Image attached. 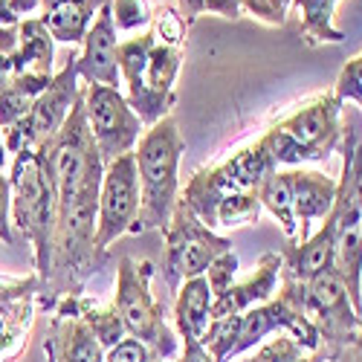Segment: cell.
Masks as SVG:
<instances>
[{"label":"cell","mask_w":362,"mask_h":362,"mask_svg":"<svg viewBox=\"0 0 362 362\" xmlns=\"http://www.w3.org/2000/svg\"><path fill=\"white\" fill-rule=\"evenodd\" d=\"M273 171H279V165L258 136L255 142L229 154L223 163L194 171L180 200L209 229L252 226L261 218L258 189Z\"/></svg>","instance_id":"cell-1"},{"label":"cell","mask_w":362,"mask_h":362,"mask_svg":"<svg viewBox=\"0 0 362 362\" xmlns=\"http://www.w3.org/2000/svg\"><path fill=\"white\" fill-rule=\"evenodd\" d=\"M273 334H290L305 351H319V334L305 310V281L293 279L287 269H281V281L273 298L250 308L247 313L212 319L200 342L218 362H229Z\"/></svg>","instance_id":"cell-2"},{"label":"cell","mask_w":362,"mask_h":362,"mask_svg":"<svg viewBox=\"0 0 362 362\" xmlns=\"http://www.w3.org/2000/svg\"><path fill=\"white\" fill-rule=\"evenodd\" d=\"M186 47L165 44L154 33L119 41V76L128 87V105L142 119V125L151 128L160 119L171 116L174 107V81L183 64Z\"/></svg>","instance_id":"cell-3"},{"label":"cell","mask_w":362,"mask_h":362,"mask_svg":"<svg viewBox=\"0 0 362 362\" xmlns=\"http://www.w3.org/2000/svg\"><path fill=\"white\" fill-rule=\"evenodd\" d=\"M186 139L177 128V119L165 116L151 125L134 148L139 177V221L136 232L165 229L180 200V160Z\"/></svg>","instance_id":"cell-4"},{"label":"cell","mask_w":362,"mask_h":362,"mask_svg":"<svg viewBox=\"0 0 362 362\" xmlns=\"http://www.w3.org/2000/svg\"><path fill=\"white\" fill-rule=\"evenodd\" d=\"M337 93H316L301 102L293 113L264 131V145L273 154L276 165L298 168L305 163H325L342 145L345 122Z\"/></svg>","instance_id":"cell-5"},{"label":"cell","mask_w":362,"mask_h":362,"mask_svg":"<svg viewBox=\"0 0 362 362\" xmlns=\"http://www.w3.org/2000/svg\"><path fill=\"white\" fill-rule=\"evenodd\" d=\"M339 148L345 160L337 203L330 209V218L337 223L334 267L345 281L354 310L362 316V134H356L351 122L345 125Z\"/></svg>","instance_id":"cell-6"},{"label":"cell","mask_w":362,"mask_h":362,"mask_svg":"<svg viewBox=\"0 0 362 362\" xmlns=\"http://www.w3.org/2000/svg\"><path fill=\"white\" fill-rule=\"evenodd\" d=\"M9 186H12V223L33 244L38 281L44 287L49 279V264H52L55 189H52V180L41 163L38 151H21V154H15Z\"/></svg>","instance_id":"cell-7"},{"label":"cell","mask_w":362,"mask_h":362,"mask_svg":"<svg viewBox=\"0 0 362 362\" xmlns=\"http://www.w3.org/2000/svg\"><path fill=\"white\" fill-rule=\"evenodd\" d=\"M116 298L113 308L122 316L128 337L145 342L160 362L177 354V330L165 322L163 305L151 293V279H154V261H134L122 255L116 264Z\"/></svg>","instance_id":"cell-8"},{"label":"cell","mask_w":362,"mask_h":362,"mask_svg":"<svg viewBox=\"0 0 362 362\" xmlns=\"http://www.w3.org/2000/svg\"><path fill=\"white\" fill-rule=\"evenodd\" d=\"M163 235H165L163 276L174 293L186 279L203 276L218 255L232 250V240L218 235L215 229H209L183 200H177Z\"/></svg>","instance_id":"cell-9"},{"label":"cell","mask_w":362,"mask_h":362,"mask_svg":"<svg viewBox=\"0 0 362 362\" xmlns=\"http://www.w3.org/2000/svg\"><path fill=\"white\" fill-rule=\"evenodd\" d=\"M305 310L319 334V348L330 362H337L348 351L362 319L351 305L337 267H327L316 279L305 281Z\"/></svg>","instance_id":"cell-10"},{"label":"cell","mask_w":362,"mask_h":362,"mask_svg":"<svg viewBox=\"0 0 362 362\" xmlns=\"http://www.w3.org/2000/svg\"><path fill=\"white\" fill-rule=\"evenodd\" d=\"M136 221H139V177L131 151V154H122L105 165L99 186V212H96V247L107 252L122 235H139Z\"/></svg>","instance_id":"cell-11"},{"label":"cell","mask_w":362,"mask_h":362,"mask_svg":"<svg viewBox=\"0 0 362 362\" xmlns=\"http://www.w3.org/2000/svg\"><path fill=\"white\" fill-rule=\"evenodd\" d=\"M84 105H87V125L96 139L102 163L107 165L116 157L131 154L145 134V125L128 105V99L116 87L84 84Z\"/></svg>","instance_id":"cell-12"},{"label":"cell","mask_w":362,"mask_h":362,"mask_svg":"<svg viewBox=\"0 0 362 362\" xmlns=\"http://www.w3.org/2000/svg\"><path fill=\"white\" fill-rule=\"evenodd\" d=\"M78 90H81L78 58H70V62L52 76L49 87L33 102V110L26 113L29 128H33V136H35V151H44L52 145V139L64 128L67 116L78 99Z\"/></svg>","instance_id":"cell-13"},{"label":"cell","mask_w":362,"mask_h":362,"mask_svg":"<svg viewBox=\"0 0 362 362\" xmlns=\"http://www.w3.org/2000/svg\"><path fill=\"white\" fill-rule=\"evenodd\" d=\"M81 44L84 49L78 55V78L84 84H105L119 90V84H122V76H119V38L107 0L96 12Z\"/></svg>","instance_id":"cell-14"},{"label":"cell","mask_w":362,"mask_h":362,"mask_svg":"<svg viewBox=\"0 0 362 362\" xmlns=\"http://www.w3.org/2000/svg\"><path fill=\"white\" fill-rule=\"evenodd\" d=\"M287 183H290V194H293V212L298 221V238L308 240L313 235L310 232L313 223H322L330 215V209H334L339 180L298 165V168H287Z\"/></svg>","instance_id":"cell-15"},{"label":"cell","mask_w":362,"mask_h":362,"mask_svg":"<svg viewBox=\"0 0 362 362\" xmlns=\"http://www.w3.org/2000/svg\"><path fill=\"white\" fill-rule=\"evenodd\" d=\"M281 269H284L281 255H276V252L261 255V261H258V267L252 269L250 279L235 281L226 293H221V296L212 301V319L247 313L250 308L269 301V298L276 296V290H279Z\"/></svg>","instance_id":"cell-16"},{"label":"cell","mask_w":362,"mask_h":362,"mask_svg":"<svg viewBox=\"0 0 362 362\" xmlns=\"http://www.w3.org/2000/svg\"><path fill=\"white\" fill-rule=\"evenodd\" d=\"M47 362H105V348L78 316L58 313L49 319V334L44 339Z\"/></svg>","instance_id":"cell-17"},{"label":"cell","mask_w":362,"mask_h":362,"mask_svg":"<svg viewBox=\"0 0 362 362\" xmlns=\"http://www.w3.org/2000/svg\"><path fill=\"white\" fill-rule=\"evenodd\" d=\"M334 252H337V223L334 218H325L319 232H313L308 240L290 247L281 261H284V269L298 279V281H310L316 279L319 273H325L327 267H334Z\"/></svg>","instance_id":"cell-18"},{"label":"cell","mask_w":362,"mask_h":362,"mask_svg":"<svg viewBox=\"0 0 362 362\" xmlns=\"http://www.w3.org/2000/svg\"><path fill=\"white\" fill-rule=\"evenodd\" d=\"M212 287H209L206 276L186 279L177 287L174 298V330L180 339H203L209 322H212Z\"/></svg>","instance_id":"cell-19"},{"label":"cell","mask_w":362,"mask_h":362,"mask_svg":"<svg viewBox=\"0 0 362 362\" xmlns=\"http://www.w3.org/2000/svg\"><path fill=\"white\" fill-rule=\"evenodd\" d=\"M55 310H58V313H73V316H78L90 330H93V337L99 339V345H102L105 351H110L113 345H119V342L128 337V330H125V325H122V316L116 313L113 305H110V308H99L96 301H90L87 296H67V298L58 301Z\"/></svg>","instance_id":"cell-20"},{"label":"cell","mask_w":362,"mask_h":362,"mask_svg":"<svg viewBox=\"0 0 362 362\" xmlns=\"http://www.w3.org/2000/svg\"><path fill=\"white\" fill-rule=\"evenodd\" d=\"M52 35L41 18L21 21V44L12 55V67L18 73H38V76H55L52 73Z\"/></svg>","instance_id":"cell-21"},{"label":"cell","mask_w":362,"mask_h":362,"mask_svg":"<svg viewBox=\"0 0 362 362\" xmlns=\"http://www.w3.org/2000/svg\"><path fill=\"white\" fill-rule=\"evenodd\" d=\"M339 0H293V9L301 21V38L308 47L342 44L345 33L337 26Z\"/></svg>","instance_id":"cell-22"},{"label":"cell","mask_w":362,"mask_h":362,"mask_svg":"<svg viewBox=\"0 0 362 362\" xmlns=\"http://www.w3.org/2000/svg\"><path fill=\"white\" fill-rule=\"evenodd\" d=\"M258 203L281 223V232L296 247L301 238H298V221L293 212V194H290V183H287V171H273L264 180L261 189H258Z\"/></svg>","instance_id":"cell-23"},{"label":"cell","mask_w":362,"mask_h":362,"mask_svg":"<svg viewBox=\"0 0 362 362\" xmlns=\"http://www.w3.org/2000/svg\"><path fill=\"white\" fill-rule=\"evenodd\" d=\"M110 6V15H113V23L116 29L122 33H134L139 26H151V9L148 0H107Z\"/></svg>","instance_id":"cell-24"},{"label":"cell","mask_w":362,"mask_h":362,"mask_svg":"<svg viewBox=\"0 0 362 362\" xmlns=\"http://www.w3.org/2000/svg\"><path fill=\"white\" fill-rule=\"evenodd\" d=\"M301 348L290 334H276V339H267V342H261V348L252 354V356H247V359H240V362H290L293 356H298Z\"/></svg>","instance_id":"cell-25"},{"label":"cell","mask_w":362,"mask_h":362,"mask_svg":"<svg viewBox=\"0 0 362 362\" xmlns=\"http://www.w3.org/2000/svg\"><path fill=\"white\" fill-rule=\"evenodd\" d=\"M334 93H337L339 102H356L362 107V52L354 55L351 62L339 70Z\"/></svg>","instance_id":"cell-26"},{"label":"cell","mask_w":362,"mask_h":362,"mask_svg":"<svg viewBox=\"0 0 362 362\" xmlns=\"http://www.w3.org/2000/svg\"><path fill=\"white\" fill-rule=\"evenodd\" d=\"M206 281H209V287H212V296L218 298L221 293H226L232 284H235V276H238V255L229 250V252H223V255H218L212 264H209V269H206Z\"/></svg>","instance_id":"cell-27"},{"label":"cell","mask_w":362,"mask_h":362,"mask_svg":"<svg viewBox=\"0 0 362 362\" xmlns=\"http://www.w3.org/2000/svg\"><path fill=\"white\" fill-rule=\"evenodd\" d=\"M157 356L151 354V348L134 337H125L119 345L105 351V362H154Z\"/></svg>","instance_id":"cell-28"},{"label":"cell","mask_w":362,"mask_h":362,"mask_svg":"<svg viewBox=\"0 0 362 362\" xmlns=\"http://www.w3.org/2000/svg\"><path fill=\"white\" fill-rule=\"evenodd\" d=\"M0 240L12 244V186L0 171Z\"/></svg>","instance_id":"cell-29"},{"label":"cell","mask_w":362,"mask_h":362,"mask_svg":"<svg viewBox=\"0 0 362 362\" xmlns=\"http://www.w3.org/2000/svg\"><path fill=\"white\" fill-rule=\"evenodd\" d=\"M240 9L250 12V15L258 18V21H264V23H269V26H281V23H284V21L276 15V9L269 6V0H240Z\"/></svg>","instance_id":"cell-30"},{"label":"cell","mask_w":362,"mask_h":362,"mask_svg":"<svg viewBox=\"0 0 362 362\" xmlns=\"http://www.w3.org/2000/svg\"><path fill=\"white\" fill-rule=\"evenodd\" d=\"M203 12L226 18V21H238L240 15H244V9H240V0H203Z\"/></svg>","instance_id":"cell-31"},{"label":"cell","mask_w":362,"mask_h":362,"mask_svg":"<svg viewBox=\"0 0 362 362\" xmlns=\"http://www.w3.org/2000/svg\"><path fill=\"white\" fill-rule=\"evenodd\" d=\"M177 362H218L212 354H209V348L197 339H183V354H180Z\"/></svg>","instance_id":"cell-32"},{"label":"cell","mask_w":362,"mask_h":362,"mask_svg":"<svg viewBox=\"0 0 362 362\" xmlns=\"http://www.w3.org/2000/svg\"><path fill=\"white\" fill-rule=\"evenodd\" d=\"M9 9H12V15H15L18 21H26L33 12H44L41 0H9Z\"/></svg>","instance_id":"cell-33"},{"label":"cell","mask_w":362,"mask_h":362,"mask_svg":"<svg viewBox=\"0 0 362 362\" xmlns=\"http://www.w3.org/2000/svg\"><path fill=\"white\" fill-rule=\"evenodd\" d=\"M174 6L180 15H183L186 23H194L203 15V0H174Z\"/></svg>","instance_id":"cell-34"},{"label":"cell","mask_w":362,"mask_h":362,"mask_svg":"<svg viewBox=\"0 0 362 362\" xmlns=\"http://www.w3.org/2000/svg\"><path fill=\"white\" fill-rule=\"evenodd\" d=\"M348 351H351L354 362H362V319H359V327H356V334H354V339H351ZM348 351H345V354H348Z\"/></svg>","instance_id":"cell-35"},{"label":"cell","mask_w":362,"mask_h":362,"mask_svg":"<svg viewBox=\"0 0 362 362\" xmlns=\"http://www.w3.org/2000/svg\"><path fill=\"white\" fill-rule=\"evenodd\" d=\"M290 362H330V359H327V354L319 348V351H301V354L293 356Z\"/></svg>","instance_id":"cell-36"},{"label":"cell","mask_w":362,"mask_h":362,"mask_svg":"<svg viewBox=\"0 0 362 362\" xmlns=\"http://www.w3.org/2000/svg\"><path fill=\"white\" fill-rule=\"evenodd\" d=\"M9 23H21L12 9H9V0H0V26H9Z\"/></svg>","instance_id":"cell-37"},{"label":"cell","mask_w":362,"mask_h":362,"mask_svg":"<svg viewBox=\"0 0 362 362\" xmlns=\"http://www.w3.org/2000/svg\"><path fill=\"white\" fill-rule=\"evenodd\" d=\"M269 6H273V9H276V15L284 21V18H287V9L293 6V0H269Z\"/></svg>","instance_id":"cell-38"},{"label":"cell","mask_w":362,"mask_h":362,"mask_svg":"<svg viewBox=\"0 0 362 362\" xmlns=\"http://www.w3.org/2000/svg\"><path fill=\"white\" fill-rule=\"evenodd\" d=\"M52 4H55V0H41V6H44V9H47V6H52Z\"/></svg>","instance_id":"cell-39"},{"label":"cell","mask_w":362,"mask_h":362,"mask_svg":"<svg viewBox=\"0 0 362 362\" xmlns=\"http://www.w3.org/2000/svg\"><path fill=\"white\" fill-rule=\"evenodd\" d=\"M154 362H160V359H154Z\"/></svg>","instance_id":"cell-40"}]
</instances>
